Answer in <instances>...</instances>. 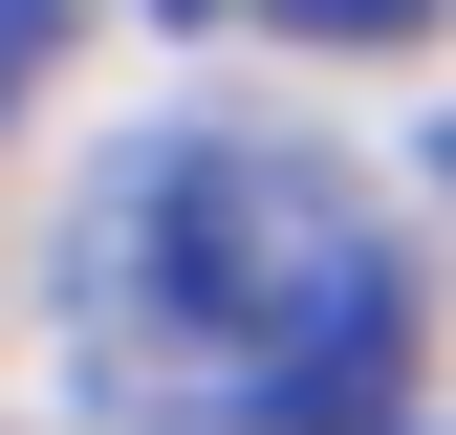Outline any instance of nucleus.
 <instances>
[{"instance_id": "nucleus-1", "label": "nucleus", "mask_w": 456, "mask_h": 435, "mask_svg": "<svg viewBox=\"0 0 456 435\" xmlns=\"http://www.w3.org/2000/svg\"><path fill=\"white\" fill-rule=\"evenodd\" d=\"M87 283L131 349H175V392L261 414V435L413 414V261L305 131H152L87 218Z\"/></svg>"}, {"instance_id": "nucleus-2", "label": "nucleus", "mask_w": 456, "mask_h": 435, "mask_svg": "<svg viewBox=\"0 0 456 435\" xmlns=\"http://www.w3.org/2000/svg\"><path fill=\"white\" fill-rule=\"evenodd\" d=\"M175 22H282V44H435V0H175Z\"/></svg>"}, {"instance_id": "nucleus-3", "label": "nucleus", "mask_w": 456, "mask_h": 435, "mask_svg": "<svg viewBox=\"0 0 456 435\" xmlns=\"http://www.w3.org/2000/svg\"><path fill=\"white\" fill-rule=\"evenodd\" d=\"M66 22H87V0H22V66H44V44H66Z\"/></svg>"}]
</instances>
